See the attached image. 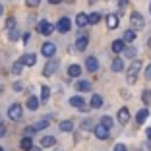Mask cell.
<instances>
[{"mask_svg":"<svg viewBox=\"0 0 151 151\" xmlns=\"http://www.w3.org/2000/svg\"><path fill=\"white\" fill-rule=\"evenodd\" d=\"M139 70H142V62H139V60L132 62V66L126 72V81H128V83H136V81H138V76H139Z\"/></svg>","mask_w":151,"mask_h":151,"instance_id":"1","label":"cell"},{"mask_svg":"<svg viewBox=\"0 0 151 151\" xmlns=\"http://www.w3.org/2000/svg\"><path fill=\"white\" fill-rule=\"evenodd\" d=\"M22 105H18V103H14V105H10L8 109V118L14 120V122H18V120H22Z\"/></svg>","mask_w":151,"mask_h":151,"instance_id":"2","label":"cell"},{"mask_svg":"<svg viewBox=\"0 0 151 151\" xmlns=\"http://www.w3.org/2000/svg\"><path fill=\"white\" fill-rule=\"evenodd\" d=\"M54 52H56V45H54V43H43V47H41V54H43L45 58H52Z\"/></svg>","mask_w":151,"mask_h":151,"instance_id":"3","label":"cell"},{"mask_svg":"<svg viewBox=\"0 0 151 151\" xmlns=\"http://www.w3.org/2000/svg\"><path fill=\"white\" fill-rule=\"evenodd\" d=\"M130 19H132V27H134V29H143V25H145V22H143V16H142L139 12H132Z\"/></svg>","mask_w":151,"mask_h":151,"instance_id":"4","label":"cell"},{"mask_svg":"<svg viewBox=\"0 0 151 151\" xmlns=\"http://www.w3.org/2000/svg\"><path fill=\"white\" fill-rule=\"evenodd\" d=\"M93 134H95V138H99V139H107L109 136H111V132H109V128H105L103 124L95 126V128H93Z\"/></svg>","mask_w":151,"mask_h":151,"instance_id":"5","label":"cell"},{"mask_svg":"<svg viewBox=\"0 0 151 151\" xmlns=\"http://www.w3.org/2000/svg\"><path fill=\"white\" fill-rule=\"evenodd\" d=\"M70 27H72L70 18H60V19H58V23H56V29L60 33H68V31H70Z\"/></svg>","mask_w":151,"mask_h":151,"instance_id":"6","label":"cell"},{"mask_svg":"<svg viewBox=\"0 0 151 151\" xmlns=\"http://www.w3.org/2000/svg\"><path fill=\"white\" fill-rule=\"evenodd\" d=\"M56 70H58V62H56V60H49V62L45 64V68H43V76L49 78V76H52Z\"/></svg>","mask_w":151,"mask_h":151,"instance_id":"7","label":"cell"},{"mask_svg":"<svg viewBox=\"0 0 151 151\" xmlns=\"http://www.w3.org/2000/svg\"><path fill=\"white\" fill-rule=\"evenodd\" d=\"M116 120H118L120 124H128V120H130V111L126 107H122L118 111V114H116Z\"/></svg>","mask_w":151,"mask_h":151,"instance_id":"8","label":"cell"},{"mask_svg":"<svg viewBox=\"0 0 151 151\" xmlns=\"http://www.w3.org/2000/svg\"><path fill=\"white\" fill-rule=\"evenodd\" d=\"M52 29H54V27L50 25L49 22H41L39 25H37V31H39L41 35H50V33H52Z\"/></svg>","mask_w":151,"mask_h":151,"instance_id":"9","label":"cell"},{"mask_svg":"<svg viewBox=\"0 0 151 151\" xmlns=\"http://www.w3.org/2000/svg\"><path fill=\"white\" fill-rule=\"evenodd\" d=\"M85 68H87L89 72H97V70H99V60H97L95 56L85 58Z\"/></svg>","mask_w":151,"mask_h":151,"instance_id":"10","label":"cell"},{"mask_svg":"<svg viewBox=\"0 0 151 151\" xmlns=\"http://www.w3.org/2000/svg\"><path fill=\"white\" fill-rule=\"evenodd\" d=\"M87 45H89V35L83 33L80 39L76 41V50H85V49H87Z\"/></svg>","mask_w":151,"mask_h":151,"instance_id":"11","label":"cell"},{"mask_svg":"<svg viewBox=\"0 0 151 151\" xmlns=\"http://www.w3.org/2000/svg\"><path fill=\"white\" fill-rule=\"evenodd\" d=\"M118 16H116V14H109V16H107V27H109V29H116V27H118Z\"/></svg>","mask_w":151,"mask_h":151,"instance_id":"12","label":"cell"},{"mask_svg":"<svg viewBox=\"0 0 151 151\" xmlns=\"http://www.w3.org/2000/svg\"><path fill=\"white\" fill-rule=\"evenodd\" d=\"M89 107H91V109H99V107H103V97H101L99 93L91 95V101H89Z\"/></svg>","mask_w":151,"mask_h":151,"instance_id":"13","label":"cell"},{"mask_svg":"<svg viewBox=\"0 0 151 151\" xmlns=\"http://www.w3.org/2000/svg\"><path fill=\"white\" fill-rule=\"evenodd\" d=\"M111 49H112V52H114V54H120L122 50L126 49V45H124V41H122V39H116L114 43H112V47H111Z\"/></svg>","mask_w":151,"mask_h":151,"instance_id":"14","label":"cell"},{"mask_svg":"<svg viewBox=\"0 0 151 151\" xmlns=\"http://www.w3.org/2000/svg\"><path fill=\"white\" fill-rule=\"evenodd\" d=\"M147 116H149V111H147V109L138 111V114H136V124H143V122L147 120Z\"/></svg>","mask_w":151,"mask_h":151,"instance_id":"15","label":"cell"},{"mask_svg":"<svg viewBox=\"0 0 151 151\" xmlns=\"http://www.w3.org/2000/svg\"><path fill=\"white\" fill-rule=\"evenodd\" d=\"M22 62H23V66H33V64L37 62V56L33 52H27L25 56L22 58Z\"/></svg>","mask_w":151,"mask_h":151,"instance_id":"16","label":"cell"},{"mask_svg":"<svg viewBox=\"0 0 151 151\" xmlns=\"http://www.w3.org/2000/svg\"><path fill=\"white\" fill-rule=\"evenodd\" d=\"M87 23H89L87 14H78V16H76V25L78 27H85Z\"/></svg>","mask_w":151,"mask_h":151,"instance_id":"17","label":"cell"},{"mask_svg":"<svg viewBox=\"0 0 151 151\" xmlns=\"http://www.w3.org/2000/svg\"><path fill=\"white\" fill-rule=\"evenodd\" d=\"M76 89L78 91H91V81H85V80L76 81Z\"/></svg>","mask_w":151,"mask_h":151,"instance_id":"18","label":"cell"},{"mask_svg":"<svg viewBox=\"0 0 151 151\" xmlns=\"http://www.w3.org/2000/svg\"><path fill=\"white\" fill-rule=\"evenodd\" d=\"M58 128H60V132H72V130H74V122H72V120H62V122L58 124Z\"/></svg>","mask_w":151,"mask_h":151,"instance_id":"19","label":"cell"},{"mask_svg":"<svg viewBox=\"0 0 151 151\" xmlns=\"http://www.w3.org/2000/svg\"><path fill=\"white\" fill-rule=\"evenodd\" d=\"M122 41H124V45H126V43H134V41H136V31H134V29H128V31H124V35H122Z\"/></svg>","mask_w":151,"mask_h":151,"instance_id":"20","label":"cell"},{"mask_svg":"<svg viewBox=\"0 0 151 151\" xmlns=\"http://www.w3.org/2000/svg\"><path fill=\"white\" fill-rule=\"evenodd\" d=\"M54 143H56V138H54V136H45V138L41 139V145L43 147H54Z\"/></svg>","mask_w":151,"mask_h":151,"instance_id":"21","label":"cell"},{"mask_svg":"<svg viewBox=\"0 0 151 151\" xmlns=\"http://www.w3.org/2000/svg\"><path fill=\"white\" fill-rule=\"evenodd\" d=\"M37 107H39V99L29 95V97H27V109H29V111H37Z\"/></svg>","mask_w":151,"mask_h":151,"instance_id":"22","label":"cell"},{"mask_svg":"<svg viewBox=\"0 0 151 151\" xmlns=\"http://www.w3.org/2000/svg\"><path fill=\"white\" fill-rule=\"evenodd\" d=\"M19 147H22L23 151H29V149L33 147V139L29 138V136H25V138L22 139V143H19Z\"/></svg>","mask_w":151,"mask_h":151,"instance_id":"23","label":"cell"},{"mask_svg":"<svg viewBox=\"0 0 151 151\" xmlns=\"http://www.w3.org/2000/svg\"><path fill=\"white\" fill-rule=\"evenodd\" d=\"M112 72H122V68H124V62H122V58H114L111 64Z\"/></svg>","mask_w":151,"mask_h":151,"instance_id":"24","label":"cell"},{"mask_svg":"<svg viewBox=\"0 0 151 151\" xmlns=\"http://www.w3.org/2000/svg\"><path fill=\"white\" fill-rule=\"evenodd\" d=\"M68 74H70V76H72V78H78V76H80V74H81V68H80V66H78V64H72V66H70V68H68Z\"/></svg>","mask_w":151,"mask_h":151,"instance_id":"25","label":"cell"},{"mask_svg":"<svg viewBox=\"0 0 151 151\" xmlns=\"http://www.w3.org/2000/svg\"><path fill=\"white\" fill-rule=\"evenodd\" d=\"M49 97H50V89L47 87V85H43V87H41V101L47 103V101H49Z\"/></svg>","mask_w":151,"mask_h":151,"instance_id":"26","label":"cell"},{"mask_svg":"<svg viewBox=\"0 0 151 151\" xmlns=\"http://www.w3.org/2000/svg\"><path fill=\"white\" fill-rule=\"evenodd\" d=\"M70 105H72V107H76V109H83V99H81V97H72L70 99Z\"/></svg>","mask_w":151,"mask_h":151,"instance_id":"27","label":"cell"},{"mask_svg":"<svg viewBox=\"0 0 151 151\" xmlns=\"http://www.w3.org/2000/svg\"><path fill=\"white\" fill-rule=\"evenodd\" d=\"M22 70H23V62H22V60L14 62V66H12V74H19Z\"/></svg>","mask_w":151,"mask_h":151,"instance_id":"28","label":"cell"},{"mask_svg":"<svg viewBox=\"0 0 151 151\" xmlns=\"http://www.w3.org/2000/svg\"><path fill=\"white\" fill-rule=\"evenodd\" d=\"M142 101L145 103V105H149V103H151V91H149V89H143V93H142Z\"/></svg>","mask_w":151,"mask_h":151,"instance_id":"29","label":"cell"},{"mask_svg":"<svg viewBox=\"0 0 151 151\" xmlns=\"http://www.w3.org/2000/svg\"><path fill=\"white\" fill-rule=\"evenodd\" d=\"M124 56L126 58H136V49H134V47H126L124 49Z\"/></svg>","mask_w":151,"mask_h":151,"instance_id":"30","label":"cell"},{"mask_svg":"<svg viewBox=\"0 0 151 151\" xmlns=\"http://www.w3.org/2000/svg\"><path fill=\"white\" fill-rule=\"evenodd\" d=\"M101 124L105 126V128H111V126H112V118H111V116H107V114L101 116Z\"/></svg>","mask_w":151,"mask_h":151,"instance_id":"31","label":"cell"},{"mask_svg":"<svg viewBox=\"0 0 151 151\" xmlns=\"http://www.w3.org/2000/svg\"><path fill=\"white\" fill-rule=\"evenodd\" d=\"M87 18H89V23H91V25H95V23L101 22V16H99V14H91V16H87Z\"/></svg>","mask_w":151,"mask_h":151,"instance_id":"32","label":"cell"},{"mask_svg":"<svg viewBox=\"0 0 151 151\" xmlns=\"http://www.w3.org/2000/svg\"><path fill=\"white\" fill-rule=\"evenodd\" d=\"M6 27H8L10 31H12V29H16V19H14V18H8V22H6Z\"/></svg>","mask_w":151,"mask_h":151,"instance_id":"33","label":"cell"},{"mask_svg":"<svg viewBox=\"0 0 151 151\" xmlns=\"http://www.w3.org/2000/svg\"><path fill=\"white\" fill-rule=\"evenodd\" d=\"M8 39L10 41H18L19 39V33L16 31V29H12V31H10V35H8Z\"/></svg>","mask_w":151,"mask_h":151,"instance_id":"34","label":"cell"},{"mask_svg":"<svg viewBox=\"0 0 151 151\" xmlns=\"http://www.w3.org/2000/svg\"><path fill=\"white\" fill-rule=\"evenodd\" d=\"M25 4L29 6V8H35V6L41 4V0H25Z\"/></svg>","mask_w":151,"mask_h":151,"instance_id":"35","label":"cell"},{"mask_svg":"<svg viewBox=\"0 0 151 151\" xmlns=\"http://www.w3.org/2000/svg\"><path fill=\"white\" fill-rule=\"evenodd\" d=\"M139 151H151V142H145L139 145Z\"/></svg>","mask_w":151,"mask_h":151,"instance_id":"36","label":"cell"},{"mask_svg":"<svg viewBox=\"0 0 151 151\" xmlns=\"http://www.w3.org/2000/svg\"><path fill=\"white\" fill-rule=\"evenodd\" d=\"M114 151H128V147L124 145V143H116V147H114Z\"/></svg>","mask_w":151,"mask_h":151,"instance_id":"37","label":"cell"},{"mask_svg":"<svg viewBox=\"0 0 151 151\" xmlns=\"http://www.w3.org/2000/svg\"><path fill=\"white\" fill-rule=\"evenodd\" d=\"M4 136H6V124L0 122V138H4Z\"/></svg>","mask_w":151,"mask_h":151,"instance_id":"38","label":"cell"},{"mask_svg":"<svg viewBox=\"0 0 151 151\" xmlns=\"http://www.w3.org/2000/svg\"><path fill=\"white\" fill-rule=\"evenodd\" d=\"M118 8H120V10L128 8V0H118Z\"/></svg>","mask_w":151,"mask_h":151,"instance_id":"39","label":"cell"},{"mask_svg":"<svg viewBox=\"0 0 151 151\" xmlns=\"http://www.w3.org/2000/svg\"><path fill=\"white\" fill-rule=\"evenodd\" d=\"M145 78H147V80H151V64L147 66V70H145Z\"/></svg>","mask_w":151,"mask_h":151,"instance_id":"40","label":"cell"},{"mask_svg":"<svg viewBox=\"0 0 151 151\" xmlns=\"http://www.w3.org/2000/svg\"><path fill=\"white\" fill-rule=\"evenodd\" d=\"M14 89H16V91H22V83H19V81H18V83H14Z\"/></svg>","mask_w":151,"mask_h":151,"instance_id":"41","label":"cell"},{"mask_svg":"<svg viewBox=\"0 0 151 151\" xmlns=\"http://www.w3.org/2000/svg\"><path fill=\"white\" fill-rule=\"evenodd\" d=\"M23 43H29V33H23Z\"/></svg>","mask_w":151,"mask_h":151,"instance_id":"42","label":"cell"},{"mask_svg":"<svg viewBox=\"0 0 151 151\" xmlns=\"http://www.w3.org/2000/svg\"><path fill=\"white\" fill-rule=\"evenodd\" d=\"M89 124H91V122H89V120H83V124H81V126H83V128L87 130V128H89Z\"/></svg>","mask_w":151,"mask_h":151,"instance_id":"43","label":"cell"},{"mask_svg":"<svg viewBox=\"0 0 151 151\" xmlns=\"http://www.w3.org/2000/svg\"><path fill=\"white\" fill-rule=\"evenodd\" d=\"M145 134H147V142H151V128H147Z\"/></svg>","mask_w":151,"mask_h":151,"instance_id":"44","label":"cell"},{"mask_svg":"<svg viewBox=\"0 0 151 151\" xmlns=\"http://www.w3.org/2000/svg\"><path fill=\"white\" fill-rule=\"evenodd\" d=\"M50 4H60V2H62V0H49Z\"/></svg>","mask_w":151,"mask_h":151,"instance_id":"45","label":"cell"},{"mask_svg":"<svg viewBox=\"0 0 151 151\" xmlns=\"http://www.w3.org/2000/svg\"><path fill=\"white\" fill-rule=\"evenodd\" d=\"M29 151H41V147H35V145H33V147H31Z\"/></svg>","mask_w":151,"mask_h":151,"instance_id":"46","label":"cell"},{"mask_svg":"<svg viewBox=\"0 0 151 151\" xmlns=\"http://www.w3.org/2000/svg\"><path fill=\"white\" fill-rule=\"evenodd\" d=\"M2 14H4V6L0 4V16H2Z\"/></svg>","mask_w":151,"mask_h":151,"instance_id":"47","label":"cell"},{"mask_svg":"<svg viewBox=\"0 0 151 151\" xmlns=\"http://www.w3.org/2000/svg\"><path fill=\"white\" fill-rule=\"evenodd\" d=\"M147 47H149V49H151V37H149V41H147Z\"/></svg>","mask_w":151,"mask_h":151,"instance_id":"48","label":"cell"},{"mask_svg":"<svg viewBox=\"0 0 151 151\" xmlns=\"http://www.w3.org/2000/svg\"><path fill=\"white\" fill-rule=\"evenodd\" d=\"M91 2H97V0H89V4H91Z\"/></svg>","mask_w":151,"mask_h":151,"instance_id":"49","label":"cell"},{"mask_svg":"<svg viewBox=\"0 0 151 151\" xmlns=\"http://www.w3.org/2000/svg\"><path fill=\"white\" fill-rule=\"evenodd\" d=\"M0 151H4V149H2V147H0Z\"/></svg>","mask_w":151,"mask_h":151,"instance_id":"50","label":"cell"},{"mask_svg":"<svg viewBox=\"0 0 151 151\" xmlns=\"http://www.w3.org/2000/svg\"><path fill=\"white\" fill-rule=\"evenodd\" d=\"M149 12H151V6H149Z\"/></svg>","mask_w":151,"mask_h":151,"instance_id":"51","label":"cell"}]
</instances>
